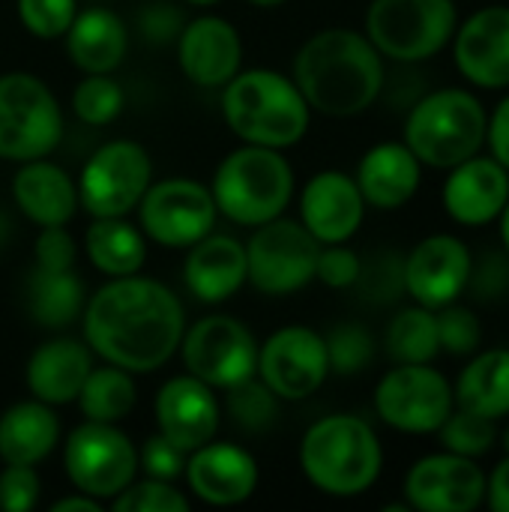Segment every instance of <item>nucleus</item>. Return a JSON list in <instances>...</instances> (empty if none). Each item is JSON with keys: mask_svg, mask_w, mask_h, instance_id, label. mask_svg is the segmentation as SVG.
I'll list each match as a JSON object with an SVG mask.
<instances>
[{"mask_svg": "<svg viewBox=\"0 0 509 512\" xmlns=\"http://www.w3.org/2000/svg\"><path fill=\"white\" fill-rule=\"evenodd\" d=\"M498 237H501V249L509 255V201L498 216Z\"/></svg>", "mask_w": 509, "mask_h": 512, "instance_id": "nucleus-52", "label": "nucleus"}, {"mask_svg": "<svg viewBox=\"0 0 509 512\" xmlns=\"http://www.w3.org/2000/svg\"><path fill=\"white\" fill-rule=\"evenodd\" d=\"M39 501V477L33 465H6L0 471V510L27 512Z\"/></svg>", "mask_w": 509, "mask_h": 512, "instance_id": "nucleus-46", "label": "nucleus"}, {"mask_svg": "<svg viewBox=\"0 0 509 512\" xmlns=\"http://www.w3.org/2000/svg\"><path fill=\"white\" fill-rule=\"evenodd\" d=\"M360 267H363V258L354 249H348L345 243H330V246H321V252H318L315 279L336 291L354 288L360 279Z\"/></svg>", "mask_w": 509, "mask_h": 512, "instance_id": "nucleus-44", "label": "nucleus"}, {"mask_svg": "<svg viewBox=\"0 0 509 512\" xmlns=\"http://www.w3.org/2000/svg\"><path fill=\"white\" fill-rule=\"evenodd\" d=\"M12 198L18 210L39 228L66 225L78 210V186L60 165L48 162L45 156L21 162L12 180Z\"/></svg>", "mask_w": 509, "mask_h": 512, "instance_id": "nucleus-27", "label": "nucleus"}, {"mask_svg": "<svg viewBox=\"0 0 509 512\" xmlns=\"http://www.w3.org/2000/svg\"><path fill=\"white\" fill-rule=\"evenodd\" d=\"M486 150L509 171V93L495 105V111H489Z\"/></svg>", "mask_w": 509, "mask_h": 512, "instance_id": "nucleus-49", "label": "nucleus"}, {"mask_svg": "<svg viewBox=\"0 0 509 512\" xmlns=\"http://www.w3.org/2000/svg\"><path fill=\"white\" fill-rule=\"evenodd\" d=\"M456 405L489 420L509 417V348H480L453 381Z\"/></svg>", "mask_w": 509, "mask_h": 512, "instance_id": "nucleus-30", "label": "nucleus"}, {"mask_svg": "<svg viewBox=\"0 0 509 512\" xmlns=\"http://www.w3.org/2000/svg\"><path fill=\"white\" fill-rule=\"evenodd\" d=\"M177 60L186 78L198 87H225L243 63V42L231 21L201 15L186 21L177 36Z\"/></svg>", "mask_w": 509, "mask_h": 512, "instance_id": "nucleus-23", "label": "nucleus"}, {"mask_svg": "<svg viewBox=\"0 0 509 512\" xmlns=\"http://www.w3.org/2000/svg\"><path fill=\"white\" fill-rule=\"evenodd\" d=\"M18 21L36 39H57L69 30L78 6L75 0H15Z\"/></svg>", "mask_w": 509, "mask_h": 512, "instance_id": "nucleus-41", "label": "nucleus"}, {"mask_svg": "<svg viewBox=\"0 0 509 512\" xmlns=\"http://www.w3.org/2000/svg\"><path fill=\"white\" fill-rule=\"evenodd\" d=\"M135 24H138V33H141L144 42H150V45H171L183 33L186 18H183V9L177 3L153 0V3H144L138 9Z\"/></svg>", "mask_w": 509, "mask_h": 512, "instance_id": "nucleus-43", "label": "nucleus"}, {"mask_svg": "<svg viewBox=\"0 0 509 512\" xmlns=\"http://www.w3.org/2000/svg\"><path fill=\"white\" fill-rule=\"evenodd\" d=\"M63 39L72 66H78L84 75H111L123 63L129 48L123 18L102 6L75 12Z\"/></svg>", "mask_w": 509, "mask_h": 512, "instance_id": "nucleus-28", "label": "nucleus"}, {"mask_svg": "<svg viewBox=\"0 0 509 512\" xmlns=\"http://www.w3.org/2000/svg\"><path fill=\"white\" fill-rule=\"evenodd\" d=\"M453 60L477 90H509V6L492 3L456 24Z\"/></svg>", "mask_w": 509, "mask_h": 512, "instance_id": "nucleus-18", "label": "nucleus"}, {"mask_svg": "<svg viewBox=\"0 0 509 512\" xmlns=\"http://www.w3.org/2000/svg\"><path fill=\"white\" fill-rule=\"evenodd\" d=\"M384 345L393 363H432L441 354L435 309L420 303L399 309L387 324Z\"/></svg>", "mask_w": 509, "mask_h": 512, "instance_id": "nucleus-33", "label": "nucleus"}, {"mask_svg": "<svg viewBox=\"0 0 509 512\" xmlns=\"http://www.w3.org/2000/svg\"><path fill=\"white\" fill-rule=\"evenodd\" d=\"M9 234H12V219L6 216V210H0V249L9 243Z\"/></svg>", "mask_w": 509, "mask_h": 512, "instance_id": "nucleus-53", "label": "nucleus"}, {"mask_svg": "<svg viewBox=\"0 0 509 512\" xmlns=\"http://www.w3.org/2000/svg\"><path fill=\"white\" fill-rule=\"evenodd\" d=\"M405 258L402 255H378L375 261H363L357 288L375 303H393L396 297L405 294V273H402Z\"/></svg>", "mask_w": 509, "mask_h": 512, "instance_id": "nucleus-42", "label": "nucleus"}, {"mask_svg": "<svg viewBox=\"0 0 509 512\" xmlns=\"http://www.w3.org/2000/svg\"><path fill=\"white\" fill-rule=\"evenodd\" d=\"M78 408L84 420L93 423H120L132 408H135V381L132 372L105 363L102 369H90L81 393H78Z\"/></svg>", "mask_w": 509, "mask_h": 512, "instance_id": "nucleus-34", "label": "nucleus"}, {"mask_svg": "<svg viewBox=\"0 0 509 512\" xmlns=\"http://www.w3.org/2000/svg\"><path fill=\"white\" fill-rule=\"evenodd\" d=\"M306 480L330 498L366 495L384 471V447L375 429L354 414H330L312 423L300 441Z\"/></svg>", "mask_w": 509, "mask_h": 512, "instance_id": "nucleus-3", "label": "nucleus"}, {"mask_svg": "<svg viewBox=\"0 0 509 512\" xmlns=\"http://www.w3.org/2000/svg\"><path fill=\"white\" fill-rule=\"evenodd\" d=\"M294 84L312 111L354 117L378 102L387 66L372 39L351 27H327L303 42L294 57Z\"/></svg>", "mask_w": 509, "mask_h": 512, "instance_id": "nucleus-2", "label": "nucleus"}, {"mask_svg": "<svg viewBox=\"0 0 509 512\" xmlns=\"http://www.w3.org/2000/svg\"><path fill=\"white\" fill-rule=\"evenodd\" d=\"M279 402L282 399L258 375L225 390V408H228L231 420L243 432H252V435L273 429V423L279 417Z\"/></svg>", "mask_w": 509, "mask_h": 512, "instance_id": "nucleus-35", "label": "nucleus"}, {"mask_svg": "<svg viewBox=\"0 0 509 512\" xmlns=\"http://www.w3.org/2000/svg\"><path fill=\"white\" fill-rule=\"evenodd\" d=\"M456 0H372L366 36L381 57L414 66L438 57L456 33Z\"/></svg>", "mask_w": 509, "mask_h": 512, "instance_id": "nucleus-7", "label": "nucleus"}, {"mask_svg": "<svg viewBox=\"0 0 509 512\" xmlns=\"http://www.w3.org/2000/svg\"><path fill=\"white\" fill-rule=\"evenodd\" d=\"M186 456L177 444H171L162 432L150 435L138 453V465L147 471V477L153 480H168L174 483L177 477H183V468H186Z\"/></svg>", "mask_w": 509, "mask_h": 512, "instance_id": "nucleus-45", "label": "nucleus"}, {"mask_svg": "<svg viewBox=\"0 0 509 512\" xmlns=\"http://www.w3.org/2000/svg\"><path fill=\"white\" fill-rule=\"evenodd\" d=\"M486 507L492 512H509V456L504 453L501 462L486 474Z\"/></svg>", "mask_w": 509, "mask_h": 512, "instance_id": "nucleus-50", "label": "nucleus"}, {"mask_svg": "<svg viewBox=\"0 0 509 512\" xmlns=\"http://www.w3.org/2000/svg\"><path fill=\"white\" fill-rule=\"evenodd\" d=\"M509 201V171L492 156L477 153L453 168L441 186L444 213L462 228H486L498 222Z\"/></svg>", "mask_w": 509, "mask_h": 512, "instance_id": "nucleus-19", "label": "nucleus"}, {"mask_svg": "<svg viewBox=\"0 0 509 512\" xmlns=\"http://www.w3.org/2000/svg\"><path fill=\"white\" fill-rule=\"evenodd\" d=\"M33 252H36V264L33 267L60 273V270H72L75 267L78 246H75L72 234L66 231V225H48V228L39 231Z\"/></svg>", "mask_w": 509, "mask_h": 512, "instance_id": "nucleus-47", "label": "nucleus"}, {"mask_svg": "<svg viewBox=\"0 0 509 512\" xmlns=\"http://www.w3.org/2000/svg\"><path fill=\"white\" fill-rule=\"evenodd\" d=\"M93 369V357L87 342L78 339H51L42 342L27 360V387L33 399L45 405H69L78 399L87 375Z\"/></svg>", "mask_w": 509, "mask_h": 512, "instance_id": "nucleus-26", "label": "nucleus"}, {"mask_svg": "<svg viewBox=\"0 0 509 512\" xmlns=\"http://www.w3.org/2000/svg\"><path fill=\"white\" fill-rule=\"evenodd\" d=\"M84 342L105 363L132 375L162 369L180 348L186 315L171 288L138 273L105 282L87 297Z\"/></svg>", "mask_w": 509, "mask_h": 512, "instance_id": "nucleus-1", "label": "nucleus"}, {"mask_svg": "<svg viewBox=\"0 0 509 512\" xmlns=\"http://www.w3.org/2000/svg\"><path fill=\"white\" fill-rule=\"evenodd\" d=\"M63 465L78 492L96 501H111L135 480L138 450L114 423L84 420L66 438Z\"/></svg>", "mask_w": 509, "mask_h": 512, "instance_id": "nucleus-11", "label": "nucleus"}, {"mask_svg": "<svg viewBox=\"0 0 509 512\" xmlns=\"http://www.w3.org/2000/svg\"><path fill=\"white\" fill-rule=\"evenodd\" d=\"M222 114L243 144L273 150L294 147L312 120V108L294 78L273 69L237 72L222 87Z\"/></svg>", "mask_w": 509, "mask_h": 512, "instance_id": "nucleus-4", "label": "nucleus"}, {"mask_svg": "<svg viewBox=\"0 0 509 512\" xmlns=\"http://www.w3.org/2000/svg\"><path fill=\"white\" fill-rule=\"evenodd\" d=\"M366 216V201L360 186L345 171H318L300 198V222L321 243H348Z\"/></svg>", "mask_w": 509, "mask_h": 512, "instance_id": "nucleus-20", "label": "nucleus"}, {"mask_svg": "<svg viewBox=\"0 0 509 512\" xmlns=\"http://www.w3.org/2000/svg\"><path fill=\"white\" fill-rule=\"evenodd\" d=\"M84 285L72 270H39L33 267L27 279V309L33 321L45 330H63L75 324L84 312Z\"/></svg>", "mask_w": 509, "mask_h": 512, "instance_id": "nucleus-32", "label": "nucleus"}, {"mask_svg": "<svg viewBox=\"0 0 509 512\" xmlns=\"http://www.w3.org/2000/svg\"><path fill=\"white\" fill-rule=\"evenodd\" d=\"M477 291L480 300H498L509 291V255L501 252V255H486L480 264L474 258V273H471V285L468 291Z\"/></svg>", "mask_w": 509, "mask_h": 512, "instance_id": "nucleus-48", "label": "nucleus"}, {"mask_svg": "<svg viewBox=\"0 0 509 512\" xmlns=\"http://www.w3.org/2000/svg\"><path fill=\"white\" fill-rule=\"evenodd\" d=\"M186 288L204 303L234 297L246 282V246L228 234H207L189 246L183 264Z\"/></svg>", "mask_w": 509, "mask_h": 512, "instance_id": "nucleus-25", "label": "nucleus"}, {"mask_svg": "<svg viewBox=\"0 0 509 512\" xmlns=\"http://www.w3.org/2000/svg\"><path fill=\"white\" fill-rule=\"evenodd\" d=\"M486 501V471L480 459L450 450L429 453L405 474V504L420 512H471Z\"/></svg>", "mask_w": 509, "mask_h": 512, "instance_id": "nucleus-16", "label": "nucleus"}, {"mask_svg": "<svg viewBox=\"0 0 509 512\" xmlns=\"http://www.w3.org/2000/svg\"><path fill=\"white\" fill-rule=\"evenodd\" d=\"M213 192L195 180L171 177L150 183L138 201V228L147 240L168 249H189L216 225Z\"/></svg>", "mask_w": 509, "mask_h": 512, "instance_id": "nucleus-14", "label": "nucleus"}, {"mask_svg": "<svg viewBox=\"0 0 509 512\" xmlns=\"http://www.w3.org/2000/svg\"><path fill=\"white\" fill-rule=\"evenodd\" d=\"M402 273L405 294L414 303L438 312L468 294L474 252L456 234H429L405 255Z\"/></svg>", "mask_w": 509, "mask_h": 512, "instance_id": "nucleus-17", "label": "nucleus"}, {"mask_svg": "<svg viewBox=\"0 0 509 512\" xmlns=\"http://www.w3.org/2000/svg\"><path fill=\"white\" fill-rule=\"evenodd\" d=\"M321 243L294 219H270L246 243V282L261 294L285 297L315 279Z\"/></svg>", "mask_w": 509, "mask_h": 512, "instance_id": "nucleus-10", "label": "nucleus"}, {"mask_svg": "<svg viewBox=\"0 0 509 512\" xmlns=\"http://www.w3.org/2000/svg\"><path fill=\"white\" fill-rule=\"evenodd\" d=\"M489 111L471 87H438L411 102L402 141L423 168L447 171L486 150Z\"/></svg>", "mask_w": 509, "mask_h": 512, "instance_id": "nucleus-5", "label": "nucleus"}, {"mask_svg": "<svg viewBox=\"0 0 509 512\" xmlns=\"http://www.w3.org/2000/svg\"><path fill=\"white\" fill-rule=\"evenodd\" d=\"M156 423L171 444H177L183 453H192L216 438L219 399L213 387L195 375H177L165 381L156 396Z\"/></svg>", "mask_w": 509, "mask_h": 512, "instance_id": "nucleus-22", "label": "nucleus"}, {"mask_svg": "<svg viewBox=\"0 0 509 512\" xmlns=\"http://www.w3.org/2000/svg\"><path fill=\"white\" fill-rule=\"evenodd\" d=\"M60 438V420L51 405L30 399L0 414V459L6 465H39Z\"/></svg>", "mask_w": 509, "mask_h": 512, "instance_id": "nucleus-29", "label": "nucleus"}, {"mask_svg": "<svg viewBox=\"0 0 509 512\" xmlns=\"http://www.w3.org/2000/svg\"><path fill=\"white\" fill-rule=\"evenodd\" d=\"M498 447H501V453L509 456V423L504 429H498Z\"/></svg>", "mask_w": 509, "mask_h": 512, "instance_id": "nucleus-54", "label": "nucleus"}, {"mask_svg": "<svg viewBox=\"0 0 509 512\" xmlns=\"http://www.w3.org/2000/svg\"><path fill=\"white\" fill-rule=\"evenodd\" d=\"M324 342H327L330 372L345 375V378L369 369V363L375 357V339L360 324H339L324 336Z\"/></svg>", "mask_w": 509, "mask_h": 512, "instance_id": "nucleus-38", "label": "nucleus"}, {"mask_svg": "<svg viewBox=\"0 0 509 512\" xmlns=\"http://www.w3.org/2000/svg\"><path fill=\"white\" fill-rule=\"evenodd\" d=\"M84 249L90 264L108 279L141 273L147 261L144 231L129 225L123 216H99L84 234Z\"/></svg>", "mask_w": 509, "mask_h": 512, "instance_id": "nucleus-31", "label": "nucleus"}, {"mask_svg": "<svg viewBox=\"0 0 509 512\" xmlns=\"http://www.w3.org/2000/svg\"><path fill=\"white\" fill-rule=\"evenodd\" d=\"M438 342L441 354L450 357H471L474 351L483 348V324L471 306H462L459 300L438 309Z\"/></svg>", "mask_w": 509, "mask_h": 512, "instance_id": "nucleus-39", "label": "nucleus"}, {"mask_svg": "<svg viewBox=\"0 0 509 512\" xmlns=\"http://www.w3.org/2000/svg\"><path fill=\"white\" fill-rule=\"evenodd\" d=\"M279 399L300 402L318 393L330 375L327 342L312 327H282L258 348L255 372Z\"/></svg>", "mask_w": 509, "mask_h": 512, "instance_id": "nucleus-15", "label": "nucleus"}, {"mask_svg": "<svg viewBox=\"0 0 509 512\" xmlns=\"http://www.w3.org/2000/svg\"><path fill=\"white\" fill-rule=\"evenodd\" d=\"M453 408V381L432 363H396L375 387V414L405 435H435Z\"/></svg>", "mask_w": 509, "mask_h": 512, "instance_id": "nucleus-9", "label": "nucleus"}, {"mask_svg": "<svg viewBox=\"0 0 509 512\" xmlns=\"http://www.w3.org/2000/svg\"><path fill=\"white\" fill-rule=\"evenodd\" d=\"M186 3H195V6H213V3H219V0H186Z\"/></svg>", "mask_w": 509, "mask_h": 512, "instance_id": "nucleus-56", "label": "nucleus"}, {"mask_svg": "<svg viewBox=\"0 0 509 512\" xmlns=\"http://www.w3.org/2000/svg\"><path fill=\"white\" fill-rule=\"evenodd\" d=\"M111 510L114 512H186L189 510V498L174 489L168 480H141V483H129L120 495L111 498Z\"/></svg>", "mask_w": 509, "mask_h": 512, "instance_id": "nucleus-40", "label": "nucleus"}, {"mask_svg": "<svg viewBox=\"0 0 509 512\" xmlns=\"http://www.w3.org/2000/svg\"><path fill=\"white\" fill-rule=\"evenodd\" d=\"M255 6H282L285 0H252Z\"/></svg>", "mask_w": 509, "mask_h": 512, "instance_id": "nucleus-55", "label": "nucleus"}, {"mask_svg": "<svg viewBox=\"0 0 509 512\" xmlns=\"http://www.w3.org/2000/svg\"><path fill=\"white\" fill-rule=\"evenodd\" d=\"M153 183L150 153L138 141H108L102 144L81 168L78 177V204L99 216H126L138 207L147 186Z\"/></svg>", "mask_w": 509, "mask_h": 512, "instance_id": "nucleus-12", "label": "nucleus"}, {"mask_svg": "<svg viewBox=\"0 0 509 512\" xmlns=\"http://www.w3.org/2000/svg\"><path fill=\"white\" fill-rule=\"evenodd\" d=\"M99 507H102V501H96V498H90V495H84V492L69 495V498H60V501L51 504V510L54 512H96Z\"/></svg>", "mask_w": 509, "mask_h": 512, "instance_id": "nucleus-51", "label": "nucleus"}, {"mask_svg": "<svg viewBox=\"0 0 509 512\" xmlns=\"http://www.w3.org/2000/svg\"><path fill=\"white\" fill-rule=\"evenodd\" d=\"M183 366L213 390H228L258 372V342L252 330L231 315H207L183 330Z\"/></svg>", "mask_w": 509, "mask_h": 512, "instance_id": "nucleus-13", "label": "nucleus"}, {"mask_svg": "<svg viewBox=\"0 0 509 512\" xmlns=\"http://www.w3.org/2000/svg\"><path fill=\"white\" fill-rule=\"evenodd\" d=\"M354 180L366 207L399 210L420 192L423 162L405 141H381L363 153Z\"/></svg>", "mask_w": 509, "mask_h": 512, "instance_id": "nucleus-24", "label": "nucleus"}, {"mask_svg": "<svg viewBox=\"0 0 509 512\" xmlns=\"http://www.w3.org/2000/svg\"><path fill=\"white\" fill-rule=\"evenodd\" d=\"M63 138V111L51 87L30 72L0 75V159L48 156Z\"/></svg>", "mask_w": 509, "mask_h": 512, "instance_id": "nucleus-8", "label": "nucleus"}, {"mask_svg": "<svg viewBox=\"0 0 509 512\" xmlns=\"http://www.w3.org/2000/svg\"><path fill=\"white\" fill-rule=\"evenodd\" d=\"M183 477L195 498L213 507H234L258 489V465L237 444L207 441L186 456Z\"/></svg>", "mask_w": 509, "mask_h": 512, "instance_id": "nucleus-21", "label": "nucleus"}, {"mask_svg": "<svg viewBox=\"0 0 509 512\" xmlns=\"http://www.w3.org/2000/svg\"><path fill=\"white\" fill-rule=\"evenodd\" d=\"M72 111L87 126H108L123 111V87L111 75H87L72 90Z\"/></svg>", "mask_w": 509, "mask_h": 512, "instance_id": "nucleus-37", "label": "nucleus"}, {"mask_svg": "<svg viewBox=\"0 0 509 512\" xmlns=\"http://www.w3.org/2000/svg\"><path fill=\"white\" fill-rule=\"evenodd\" d=\"M210 192L225 219L258 228L291 204L294 168L273 147L243 144L219 162Z\"/></svg>", "mask_w": 509, "mask_h": 512, "instance_id": "nucleus-6", "label": "nucleus"}, {"mask_svg": "<svg viewBox=\"0 0 509 512\" xmlns=\"http://www.w3.org/2000/svg\"><path fill=\"white\" fill-rule=\"evenodd\" d=\"M498 420L480 417L474 411L465 408H453V414L441 423V429L435 432L441 441V450L468 456V459H483L498 447Z\"/></svg>", "mask_w": 509, "mask_h": 512, "instance_id": "nucleus-36", "label": "nucleus"}]
</instances>
